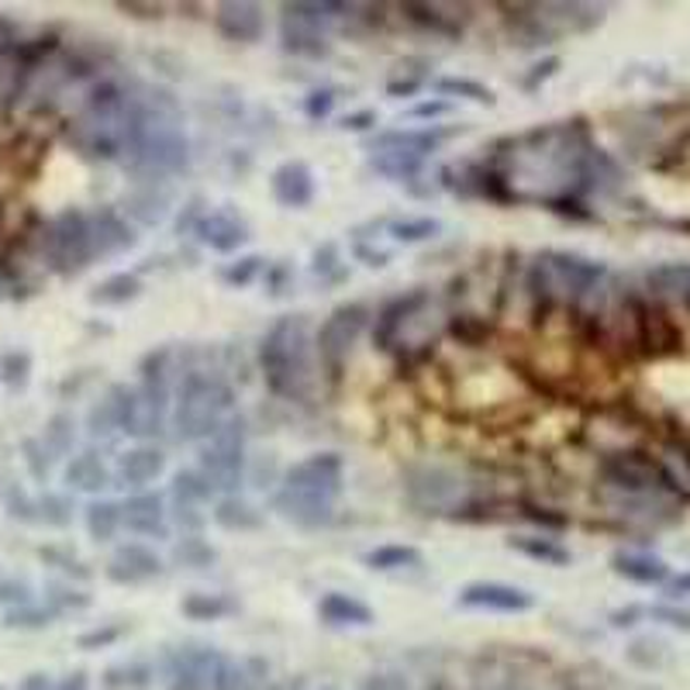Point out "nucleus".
Segmentation results:
<instances>
[{
    "mask_svg": "<svg viewBox=\"0 0 690 690\" xmlns=\"http://www.w3.org/2000/svg\"><path fill=\"white\" fill-rule=\"evenodd\" d=\"M125 159L138 176V184H162L167 176L187 167L190 146L184 132V111L167 90H156L138 100Z\"/></svg>",
    "mask_w": 690,
    "mask_h": 690,
    "instance_id": "nucleus-1",
    "label": "nucleus"
},
{
    "mask_svg": "<svg viewBox=\"0 0 690 690\" xmlns=\"http://www.w3.org/2000/svg\"><path fill=\"white\" fill-rule=\"evenodd\" d=\"M135 114L138 97H132L114 79H104L84 97L76 118L70 121V141L90 159H118L125 156L132 141Z\"/></svg>",
    "mask_w": 690,
    "mask_h": 690,
    "instance_id": "nucleus-2",
    "label": "nucleus"
},
{
    "mask_svg": "<svg viewBox=\"0 0 690 690\" xmlns=\"http://www.w3.org/2000/svg\"><path fill=\"white\" fill-rule=\"evenodd\" d=\"M345 463L338 453H315L294 463L283 473V486L273 497L280 518H287L297 529H321L332 521V504L342 494Z\"/></svg>",
    "mask_w": 690,
    "mask_h": 690,
    "instance_id": "nucleus-3",
    "label": "nucleus"
},
{
    "mask_svg": "<svg viewBox=\"0 0 690 690\" xmlns=\"http://www.w3.org/2000/svg\"><path fill=\"white\" fill-rule=\"evenodd\" d=\"M267 387L283 401H308L315 391V342L304 315H283L259 345Z\"/></svg>",
    "mask_w": 690,
    "mask_h": 690,
    "instance_id": "nucleus-4",
    "label": "nucleus"
},
{
    "mask_svg": "<svg viewBox=\"0 0 690 690\" xmlns=\"http://www.w3.org/2000/svg\"><path fill=\"white\" fill-rule=\"evenodd\" d=\"M232 408H235V391L225 377L208 370H190L176 387L170 415L173 435L180 442H205L232 418Z\"/></svg>",
    "mask_w": 690,
    "mask_h": 690,
    "instance_id": "nucleus-5",
    "label": "nucleus"
},
{
    "mask_svg": "<svg viewBox=\"0 0 690 690\" xmlns=\"http://www.w3.org/2000/svg\"><path fill=\"white\" fill-rule=\"evenodd\" d=\"M604 276V267L594 259L570 252H542L529 270V291L539 311H550L559 300H580Z\"/></svg>",
    "mask_w": 690,
    "mask_h": 690,
    "instance_id": "nucleus-6",
    "label": "nucleus"
},
{
    "mask_svg": "<svg viewBox=\"0 0 690 690\" xmlns=\"http://www.w3.org/2000/svg\"><path fill=\"white\" fill-rule=\"evenodd\" d=\"M197 470L205 473L211 491H225V497L235 494L246 477V421L232 415L211 439L200 442Z\"/></svg>",
    "mask_w": 690,
    "mask_h": 690,
    "instance_id": "nucleus-7",
    "label": "nucleus"
},
{
    "mask_svg": "<svg viewBox=\"0 0 690 690\" xmlns=\"http://www.w3.org/2000/svg\"><path fill=\"white\" fill-rule=\"evenodd\" d=\"M280 42L287 52L294 56H304V59H321L324 52H329V35H324V28H329L332 17H342L345 4H304V0H297V4H283L280 8Z\"/></svg>",
    "mask_w": 690,
    "mask_h": 690,
    "instance_id": "nucleus-8",
    "label": "nucleus"
},
{
    "mask_svg": "<svg viewBox=\"0 0 690 690\" xmlns=\"http://www.w3.org/2000/svg\"><path fill=\"white\" fill-rule=\"evenodd\" d=\"M42 252L49 259V267L56 273H79L90 267L94 252V235H90V214L84 211H63L59 218H52V225L46 229L42 238Z\"/></svg>",
    "mask_w": 690,
    "mask_h": 690,
    "instance_id": "nucleus-9",
    "label": "nucleus"
},
{
    "mask_svg": "<svg viewBox=\"0 0 690 690\" xmlns=\"http://www.w3.org/2000/svg\"><path fill=\"white\" fill-rule=\"evenodd\" d=\"M367 321H370L367 304H342V308H335L329 318H324V324L318 329V338H315L324 370L342 373L353 345L359 342L362 329H367Z\"/></svg>",
    "mask_w": 690,
    "mask_h": 690,
    "instance_id": "nucleus-10",
    "label": "nucleus"
},
{
    "mask_svg": "<svg viewBox=\"0 0 690 690\" xmlns=\"http://www.w3.org/2000/svg\"><path fill=\"white\" fill-rule=\"evenodd\" d=\"M429 308H432V294L429 291H411V294L391 300L387 308L380 311L377 332H373L380 349L383 353L404 349V345H408V332L424 318V311H429Z\"/></svg>",
    "mask_w": 690,
    "mask_h": 690,
    "instance_id": "nucleus-11",
    "label": "nucleus"
},
{
    "mask_svg": "<svg viewBox=\"0 0 690 690\" xmlns=\"http://www.w3.org/2000/svg\"><path fill=\"white\" fill-rule=\"evenodd\" d=\"M604 477L628 494H649V491H677L674 477H669L656 459L642 453H618L604 463Z\"/></svg>",
    "mask_w": 690,
    "mask_h": 690,
    "instance_id": "nucleus-12",
    "label": "nucleus"
},
{
    "mask_svg": "<svg viewBox=\"0 0 690 690\" xmlns=\"http://www.w3.org/2000/svg\"><path fill=\"white\" fill-rule=\"evenodd\" d=\"M459 607H473V612H501V615H521L535 604V597L515 583H497V580H477L466 583L459 591Z\"/></svg>",
    "mask_w": 690,
    "mask_h": 690,
    "instance_id": "nucleus-13",
    "label": "nucleus"
},
{
    "mask_svg": "<svg viewBox=\"0 0 690 690\" xmlns=\"http://www.w3.org/2000/svg\"><path fill=\"white\" fill-rule=\"evenodd\" d=\"M214 28L221 32V38L229 42H259L262 32H267V14H262L259 4H249V0H225L214 11Z\"/></svg>",
    "mask_w": 690,
    "mask_h": 690,
    "instance_id": "nucleus-14",
    "label": "nucleus"
},
{
    "mask_svg": "<svg viewBox=\"0 0 690 690\" xmlns=\"http://www.w3.org/2000/svg\"><path fill=\"white\" fill-rule=\"evenodd\" d=\"M52 52L49 46H0V100H11L17 97L28 79L35 73V66L42 63V56Z\"/></svg>",
    "mask_w": 690,
    "mask_h": 690,
    "instance_id": "nucleus-15",
    "label": "nucleus"
},
{
    "mask_svg": "<svg viewBox=\"0 0 690 690\" xmlns=\"http://www.w3.org/2000/svg\"><path fill=\"white\" fill-rule=\"evenodd\" d=\"M221 653L208 645H187L173 656L170 666V690H211V677Z\"/></svg>",
    "mask_w": 690,
    "mask_h": 690,
    "instance_id": "nucleus-16",
    "label": "nucleus"
},
{
    "mask_svg": "<svg viewBox=\"0 0 690 690\" xmlns=\"http://www.w3.org/2000/svg\"><path fill=\"white\" fill-rule=\"evenodd\" d=\"M270 190L276 197V205L300 211V208H308L315 200V173H311V167L304 159H287V162H280V167L273 170Z\"/></svg>",
    "mask_w": 690,
    "mask_h": 690,
    "instance_id": "nucleus-17",
    "label": "nucleus"
},
{
    "mask_svg": "<svg viewBox=\"0 0 690 690\" xmlns=\"http://www.w3.org/2000/svg\"><path fill=\"white\" fill-rule=\"evenodd\" d=\"M408 494L424 512H432V507L439 512V507H449L459 497V480L442 466H418L408 477Z\"/></svg>",
    "mask_w": 690,
    "mask_h": 690,
    "instance_id": "nucleus-18",
    "label": "nucleus"
},
{
    "mask_svg": "<svg viewBox=\"0 0 690 690\" xmlns=\"http://www.w3.org/2000/svg\"><path fill=\"white\" fill-rule=\"evenodd\" d=\"M162 574V559L149 550V545H141V542H125V545H118L111 563H108V580L114 583H146L152 577Z\"/></svg>",
    "mask_w": 690,
    "mask_h": 690,
    "instance_id": "nucleus-19",
    "label": "nucleus"
},
{
    "mask_svg": "<svg viewBox=\"0 0 690 690\" xmlns=\"http://www.w3.org/2000/svg\"><path fill=\"white\" fill-rule=\"evenodd\" d=\"M197 238L205 242L211 252H238L249 242V225L232 211H211L197 221Z\"/></svg>",
    "mask_w": 690,
    "mask_h": 690,
    "instance_id": "nucleus-20",
    "label": "nucleus"
},
{
    "mask_svg": "<svg viewBox=\"0 0 690 690\" xmlns=\"http://www.w3.org/2000/svg\"><path fill=\"white\" fill-rule=\"evenodd\" d=\"M121 525L135 535H152V539H167L170 532L167 507H162L159 494H132L121 504Z\"/></svg>",
    "mask_w": 690,
    "mask_h": 690,
    "instance_id": "nucleus-21",
    "label": "nucleus"
},
{
    "mask_svg": "<svg viewBox=\"0 0 690 690\" xmlns=\"http://www.w3.org/2000/svg\"><path fill=\"white\" fill-rule=\"evenodd\" d=\"M211 690H267V663L252 656H221Z\"/></svg>",
    "mask_w": 690,
    "mask_h": 690,
    "instance_id": "nucleus-22",
    "label": "nucleus"
},
{
    "mask_svg": "<svg viewBox=\"0 0 690 690\" xmlns=\"http://www.w3.org/2000/svg\"><path fill=\"white\" fill-rule=\"evenodd\" d=\"M162 470H167V456H162V449H156V445H135V449L118 456L114 477L121 486H146V483L159 480Z\"/></svg>",
    "mask_w": 690,
    "mask_h": 690,
    "instance_id": "nucleus-23",
    "label": "nucleus"
},
{
    "mask_svg": "<svg viewBox=\"0 0 690 690\" xmlns=\"http://www.w3.org/2000/svg\"><path fill=\"white\" fill-rule=\"evenodd\" d=\"M90 235L97 256H118L135 246V232L114 208H100L90 214Z\"/></svg>",
    "mask_w": 690,
    "mask_h": 690,
    "instance_id": "nucleus-24",
    "label": "nucleus"
},
{
    "mask_svg": "<svg viewBox=\"0 0 690 690\" xmlns=\"http://www.w3.org/2000/svg\"><path fill=\"white\" fill-rule=\"evenodd\" d=\"M318 618L332 628H367L377 621L370 604H362L359 597L342 594V591H332L318 601Z\"/></svg>",
    "mask_w": 690,
    "mask_h": 690,
    "instance_id": "nucleus-25",
    "label": "nucleus"
},
{
    "mask_svg": "<svg viewBox=\"0 0 690 690\" xmlns=\"http://www.w3.org/2000/svg\"><path fill=\"white\" fill-rule=\"evenodd\" d=\"M449 135L453 132H445V128H391V132L373 135L370 149H404V152L429 159Z\"/></svg>",
    "mask_w": 690,
    "mask_h": 690,
    "instance_id": "nucleus-26",
    "label": "nucleus"
},
{
    "mask_svg": "<svg viewBox=\"0 0 690 690\" xmlns=\"http://www.w3.org/2000/svg\"><path fill=\"white\" fill-rule=\"evenodd\" d=\"M66 483H70V491H79V494H100L104 486L111 483V470H108V463L100 459V453L87 449V453H79L66 463V470H63Z\"/></svg>",
    "mask_w": 690,
    "mask_h": 690,
    "instance_id": "nucleus-27",
    "label": "nucleus"
},
{
    "mask_svg": "<svg viewBox=\"0 0 690 690\" xmlns=\"http://www.w3.org/2000/svg\"><path fill=\"white\" fill-rule=\"evenodd\" d=\"M211 518H214L225 532H256L259 525H262V512H259V507L249 504L246 497H238V494L221 497V501L214 504Z\"/></svg>",
    "mask_w": 690,
    "mask_h": 690,
    "instance_id": "nucleus-28",
    "label": "nucleus"
},
{
    "mask_svg": "<svg viewBox=\"0 0 690 690\" xmlns=\"http://www.w3.org/2000/svg\"><path fill=\"white\" fill-rule=\"evenodd\" d=\"M612 566H615L618 577L632 580V583H642V587L663 583L669 577L666 563L660 556H649V553H615Z\"/></svg>",
    "mask_w": 690,
    "mask_h": 690,
    "instance_id": "nucleus-29",
    "label": "nucleus"
},
{
    "mask_svg": "<svg viewBox=\"0 0 690 690\" xmlns=\"http://www.w3.org/2000/svg\"><path fill=\"white\" fill-rule=\"evenodd\" d=\"M125 211L141 225H159L170 211V190L162 184H141L132 197H125Z\"/></svg>",
    "mask_w": 690,
    "mask_h": 690,
    "instance_id": "nucleus-30",
    "label": "nucleus"
},
{
    "mask_svg": "<svg viewBox=\"0 0 690 690\" xmlns=\"http://www.w3.org/2000/svg\"><path fill=\"white\" fill-rule=\"evenodd\" d=\"M507 550H515L521 556H529L542 566H570V550L566 545H559L556 539L550 535H512L507 539Z\"/></svg>",
    "mask_w": 690,
    "mask_h": 690,
    "instance_id": "nucleus-31",
    "label": "nucleus"
},
{
    "mask_svg": "<svg viewBox=\"0 0 690 690\" xmlns=\"http://www.w3.org/2000/svg\"><path fill=\"white\" fill-rule=\"evenodd\" d=\"M424 167V156L404 152V149H370V170L387 180H415Z\"/></svg>",
    "mask_w": 690,
    "mask_h": 690,
    "instance_id": "nucleus-32",
    "label": "nucleus"
},
{
    "mask_svg": "<svg viewBox=\"0 0 690 690\" xmlns=\"http://www.w3.org/2000/svg\"><path fill=\"white\" fill-rule=\"evenodd\" d=\"M180 612H184L190 621H221V618L238 612V601L229 597V594L197 591V594H187L184 601H180Z\"/></svg>",
    "mask_w": 690,
    "mask_h": 690,
    "instance_id": "nucleus-33",
    "label": "nucleus"
},
{
    "mask_svg": "<svg viewBox=\"0 0 690 690\" xmlns=\"http://www.w3.org/2000/svg\"><path fill=\"white\" fill-rule=\"evenodd\" d=\"M138 294H141V283L135 273H111L90 291V304H97V308H121V304L135 300Z\"/></svg>",
    "mask_w": 690,
    "mask_h": 690,
    "instance_id": "nucleus-34",
    "label": "nucleus"
},
{
    "mask_svg": "<svg viewBox=\"0 0 690 690\" xmlns=\"http://www.w3.org/2000/svg\"><path fill=\"white\" fill-rule=\"evenodd\" d=\"M649 291L660 297H683L690 300V262H663L645 276Z\"/></svg>",
    "mask_w": 690,
    "mask_h": 690,
    "instance_id": "nucleus-35",
    "label": "nucleus"
},
{
    "mask_svg": "<svg viewBox=\"0 0 690 690\" xmlns=\"http://www.w3.org/2000/svg\"><path fill=\"white\" fill-rule=\"evenodd\" d=\"M362 563L377 574H397V570H415V566L424 563V556H421V550H415V545H377Z\"/></svg>",
    "mask_w": 690,
    "mask_h": 690,
    "instance_id": "nucleus-36",
    "label": "nucleus"
},
{
    "mask_svg": "<svg viewBox=\"0 0 690 690\" xmlns=\"http://www.w3.org/2000/svg\"><path fill=\"white\" fill-rule=\"evenodd\" d=\"M401 14L408 17L411 25L435 32V35H459L463 32V17L456 14H442V4H404Z\"/></svg>",
    "mask_w": 690,
    "mask_h": 690,
    "instance_id": "nucleus-37",
    "label": "nucleus"
},
{
    "mask_svg": "<svg viewBox=\"0 0 690 690\" xmlns=\"http://www.w3.org/2000/svg\"><path fill=\"white\" fill-rule=\"evenodd\" d=\"M208 501H211V483L205 480L200 470H180L173 477V507H194V512H205Z\"/></svg>",
    "mask_w": 690,
    "mask_h": 690,
    "instance_id": "nucleus-38",
    "label": "nucleus"
},
{
    "mask_svg": "<svg viewBox=\"0 0 690 690\" xmlns=\"http://www.w3.org/2000/svg\"><path fill=\"white\" fill-rule=\"evenodd\" d=\"M87 532L94 542H111L121 529V504L118 501H90L87 504Z\"/></svg>",
    "mask_w": 690,
    "mask_h": 690,
    "instance_id": "nucleus-39",
    "label": "nucleus"
},
{
    "mask_svg": "<svg viewBox=\"0 0 690 690\" xmlns=\"http://www.w3.org/2000/svg\"><path fill=\"white\" fill-rule=\"evenodd\" d=\"M87 432L94 435V439H114L118 432H121V415H118V394H114V387L100 397L94 408H90V415H87Z\"/></svg>",
    "mask_w": 690,
    "mask_h": 690,
    "instance_id": "nucleus-40",
    "label": "nucleus"
},
{
    "mask_svg": "<svg viewBox=\"0 0 690 690\" xmlns=\"http://www.w3.org/2000/svg\"><path fill=\"white\" fill-rule=\"evenodd\" d=\"M214 559H218L214 545H208L205 539H197V535H187V539H180L173 545V563L187 566V570H208Z\"/></svg>",
    "mask_w": 690,
    "mask_h": 690,
    "instance_id": "nucleus-41",
    "label": "nucleus"
},
{
    "mask_svg": "<svg viewBox=\"0 0 690 690\" xmlns=\"http://www.w3.org/2000/svg\"><path fill=\"white\" fill-rule=\"evenodd\" d=\"M56 618L52 607H42V604H22V607H11V612L4 615V628H17V632H38V628H49Z\"/></svg>",
    "mask_w": 690,
    "mask_h": 690,
    "instance_id": "nucleus-42",
    "label": "nucleus"
},
{
    "mask_svg": "<svg viewBox=\"0 0 690 690\" xmlns=\"http://www.w3.org/2000/svg\"><path fill=\"white\" fill-rule=\"evenodd\" d=\"M442 232V221L439 218H401L391 225V235L404 246H418V242H429Z\"/></svg>",
    "mask_w": 690,
    "mask_h": 690,
    "instance_id": "nucleus-43",
    "label": "nucleus"
},
{
    "mask_svg": "<svg viewBox=\"0 0 690 690\" xmlns=\"http://www.w3.org/2000/svg\"><path fill=\"white\" fill-rule=\"evenodd\" d=\"M76 424H73V418L70 415H52L49 418V424H46V439H42V445L52 453V456H66L70 449H73V439H76Z\"/></svg>",
    "mask_w": 690,
    "mask_h": 690,
    "instance_id": "nucleus-44",
    "label": "nucleus"
},
{
    "mask_svg": "<svg viewBox=\"0 0 690 690\" xmlns=\"http://www.w3.org/2000/svg\"><path fill=\"white\" fill-rule=\"evenodd\" d=\"M435 90L439 94H453V97H466L473 100V104H494V94L486 90L477 79H459V76H442L435 79Z\"/></svg>",
    "mask_w": 690,
    "mask_h": 690,
    "instance_id": "nucleus-45",
    "label": "nucleus"
},
{
    "mask_svg": "<svg viewBox=\"0 0 690 690\" xmlns=\"http://www.w3.org/2000/svg\"><path fill=\"white\" fill-rule=\"evenodd\" d=\"M35 512H38V521L52 525V529H66V525L73 521V504L70 497L63 494H46L35 501Z\"/></svg>",
    "mask_w": 690,
    "mask_h": 690,
    "instance_id": "nucleus-46",
    "label": "nucleus"
},
{
    "mask_svg": "<svg viewBox=\"0 0 690 690\" xmlns=\"http://www.w3.org/2000/svg\"><path fill=\"white\" fill-rule=\"evenodd\" d=\"M28 370H32L28 353H4L0 356V380H4L8 387H25Z\"/></svg>",
    "mask_w": 690,
    "mask_h": 690,
    "instance_id": "nucleus-47",
    "label": "nucleus"
},
{
    "mask_svg": "<svg viewBox=\"0 0 690 690\" xmlns=\"http://www.w3.org/2000/svg\"><path fill=\"white\" fill-rule=\"evenodd\" d=\"M22 604H32L28 580L0 574V607H8V612H11V607H22Z\"/></svg>",
    "mask_w": 690,
    "mask_h": 690,
    "instance_id": "nucleus-48",
    "label": "nucleus"
},
{
    "mask_svg": "<svg viewBox=\"0 0 690 690\" xmlns=\"http://www.w3.org/2000/svg\"><path fill=\"white\" fill-rule=\"evenodd\" d=\"M49 601H52V612H79V607H87L90 597L73 591V587H63V583H49Z\"/></svg>",
    "mask_w": 690,
    "mask_h": 690,
    "instance_id": "nucleus-49",
    "label": "nucleus"
},
{
    "mask_svg": "<svg viewBox=\"0 0 690 690\" xmlns=\"http://www.w3.org/2000/svg\"><path fill=\"white\" fill-rule=\"evenodd\" d=\"M262 270V259L259 256H246V259H235L232 267H225V273H221V280L232 283V287H246V283L256 280V273Z\"/></svg>",
    "mask_w": 690,
    "mask_h": 690,
    "instance_id": "nucleus-50",
    "label": "nucleus"
},
{
    "mask_svg": "<svg viewBox=\"0 0 690 690\" xmlns=\"http://www.w3.org/2000/svg\"><path fill=\"white\" fill-rule=\"evenodd\" d=\"M22 449H25V463H28L32 477H35V480H46L49 470H52V453L46 449L42 442H35V439H25Z\"/></svg>",
    "mask_w": 690,
    "mask_h": 690,
    "instance_id": "nucleus-51",
    "label": "nucleus"
},
{
    "mask_svg": "<svg viewBox=\"0 0 690 690\" xmlns=\"http://www.w3.org/2000/svg\"><path fill=\"white\" fill-rule=\"evenodd\" d=\"M121 636H125V628L121 625H104V628H94V632H84L76 639V645L79 649H104V645L118 642Z\"/></svg>",
    "mask_w": 690,
    "mask_h": 690,
    "instance_id": "nucleus-52",
    "label": "nucleus"
},
{
    "mask_svg": "<svg viewBox=\"0 0 690 690\" xmlns=\"http://www.w3.org/2000/svg\"><path fill=\"white\" fill-rule=\"evenodd\" d=\"M335 108V90H315L308 100H304V111H308V118H324Z\"/></svg>",
    "mask_w": 690,
    "mask_h": 690,
    "instance_id": "nucleus-53",
    "label": "nucleus"
},
{
    "mask_svg": "<svg viewBox=\"0 0 690 690\" xmlns=\"http://www.w3.org/2000/svg\"><path fill=\"white\" fill-rule=\"evenodd\" d=\"M311 270H315L318 276H329L332 270H338V249L332 246V242L315 252V267H311ZM338 273H342V270H338Z\"/></svg>",
    "mask_w": 690,
    "mask_h": 690,
    "instance_id": "nucleus-54",
    "label": "nucleus"
},
{
    "mask_svg": "<svg viewBox=\"0 0 690 690\" xmlns=\"http://www.w3.org/2000/svg\"><path fill=\"white\" fill-rule=\"evenodd\" d=\"M8 512L14 518H22V521H38V512H35V501H28L22 491H11V501H8Z\"/></svg>",
    "mask_w": 690,
    "mask_h": 690,
    "instance_id": "nucleus-55",
    "label": "nucleus"
},
{
    "mask_svg": "<svg viewBox=\"0 0 690 690\" xmlns=\"http://www.w3.org/2000/svg\"><path fill=\"white\" fill-rule=\"evenodd\" d=\"M373 125H377V114L373 111H356V114H345L338 121V128H345V132H367Z\"/></svg>",
    "mask_w": 690,
    "mask_h": 690,
    "instance_id": "nucleus-56",
    "label": "nucleus"
},
{
    "mask_svg": "<svg viewBox=\"0 0 690 690\" xmlns=\"http://www.w3.org/2000/svg\"><path fill=\"white\" fill-rule=\"evenodd\" d=\"M453 108L445 104V100H424V104H415L408 114L411 118H439V114H449Z\"/></svg>",
    "mask_w": 690,
    "mask_h": 690,
    "instance_id": "nucleus-57",
    "label": "nucleus"
},
{
    "mask_svg": "<svg viewBox=\"0 0 690 690\" xmlns=\"http://www.w3.org/2000/svg\"><path fill=\"white\" fill-rule=\"evenodd\" d=\"M656 618H663L666 625H674V628H683V632H687V628H690V615L687 612H677V607H656V612H653Z\"/></svg>",
    "mask_w": 690,
    "mask_h": 690,
    "instance_id": "nucleus-58",
    "label": "nucleus"
},
{
    "mask_svg": "<svg viewBox=\"0 0 690 690\" xmlns=\"http://www.w3.org/2000/svg\"><path fill=\"white\" fill-rule=\"evenodd\" d=\"M87 687H90V680H87L84 669H76V674H70V677H63V680H56V690H87Z\"/></svg>",
    "mask_w": 690,
    "mask_h": 690,
    "instance_id": "nucleus-59",
    "label": "nucleus"
},
{
    "mask_svg": "<svg viewBox=\"0 0 690 690\" xmlns=\"http://www.w3.org/2000/svg\"><path fill=\"white\" fill-rule=\"evenodd\" d=\"M22 690H56V680L49 674H28Z\"/></svg>",
    "mask_w": 690,
    "mask_h": 690,
    "instance_id": "nucleus-60",
    "label": "nucleus"
},
{
    "mask_svg": "<svg viewBox=\"0 0 690 690\" xmlns=\"http://www.w3.org/2000/svg\"><path fill=\"white\" fill-rule=\"evenodd\" d=\"M642 618V607H625V612H615L612 615V625L615 628H628V625H636Z\"/></svg>",
    "mask_w": 690,
    "mask_h": 690,
    "instance_id": "nucleus-61",
    "label": "nucleus"
},
{
    "mask_svg": "<svg viewBox=\"0 0 690 690\" xmlns=\"http://www.w3.org/2000/svg\"><path fill=\"white\" fill-rule=\"evenodd\" d=\"M556 66H559V59H545V63H539L535 73H532V79H529V87H535L539 79H550L556 73Z\"/></svg>",
    "mask_w": 690,
    "mask_h": 690,
    "instance_id": "nucleus-62",
    "label": "nucleus"
},
{
    "mask_svg": "<svg viewBox=\"0 0 690 690\" xmlns=\"http://www.w3.org/2000/svg\"><path fill=\"white\" fill-rule=\"evenodd\" d=\"M669 594L674 597H690V574H680L669 580Z\"/></svg>",
    "mask_w": 690,
    "mask_h": 690,
    "instance_id": "nucleus-63",
    "label": "nucleus"
},
{
    "mask_svg": "<svg viewBox=\"0 0 690 690\" xmlns=\"http://www.w3.org/2000/svg\"><path fill=\"white\" fill-rule=\"evenodd\" d=\"M11 294V280H8V273H0V300H4Z\"/></svg>",
    "mask_w": 690,
    "mask_h": 690,
    "instance_id": "nucleus-64",
    "label": "nucleus"
}]
</instances>
